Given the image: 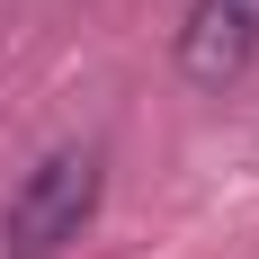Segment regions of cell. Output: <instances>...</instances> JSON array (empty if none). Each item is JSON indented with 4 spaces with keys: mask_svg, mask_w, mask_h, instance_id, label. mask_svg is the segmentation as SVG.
Wrapping results in <instances>:
<instances>
[{
    "mask_svg": "<svg viewBox=\"0 0 259 259\" xmlns=\"http://www.w3.org/2000/svg\"><path fill=\"white\" fill-rule=\"evenodd\" d=\"M99 188H107V170H99L90 143L45 152L9 197H0V250H9V259H54L63 241H80L90 214H99Z\"/></svg>",
    "mask_w": 259,
    "mask_h": 259,
    "instance_id": "cell-1",
    "label": "cell"
},
{
    "mask_svg": "<svg viewBox=\"0 0 259 259\" xmlns=\"http://www.w3.org/2000/svg\"><path fill=\"white\" fill-rule=\"evenodd\" d=\"M259 54V0H188V27H179V72L197 90H224V80L250 72Z\"/></svg>",
    "mask_w": 259,
    "mask_h": 259,
    "instance_id": "cell-2",
    "label": "cell"
}]
</instances>
